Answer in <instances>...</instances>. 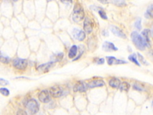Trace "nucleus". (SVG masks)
I'll return each instance as SVG.
<instances>
[{"label": "nucleus", "instance_id": "obj_34", "mask_svg": "<svg viewBox=\"0 0 153 115\" xmlns=\"http://www.w3.org/2000/svg\"><path fill=\"white\" fill-rule=\"evenodd\" d=\"M98 1H99L103 3H105V4L108 3V0H98Z\"/></svg>", "mask_w": 153, "mask_h": 115}, {"label": "nucleus", "instance_id": "obj_2", "mask_svg": "<svg viewBox=\"0 0 153 115\" xmlns=\"http://www.w3.org/2000/svg\"><path fill=\"white\" fill-rule=\"evenodd\" d=\"M131 38L135 45V46L140 51H144L145 49L146 43L143 38V37L139 35L137 32L134 31L131 34Z\"/></svg>", "mask_w": 153, "mask_h": 115}, {"label": "nucleus", "instance_id": "obj_18", "mask_svg": "<svg viewBox=\"0 0 153 115\" xmlns=\"http://www.w3.org/2000/svg\"><path fill=\"white\" fill-rule=\"evenodd\" d=\"M77 52H78V47L75 45L73 46L69 51L68 57L71 59L75 58L77 54Z\"/></svg>", "mask_w": 153, "mask_h": 115}, {"label": "nucleus", "instance_id": "obj_10", "mask_svg": "<svg viewBox=\"0 0 153 115\" xmlns=\"http://www.w3.org/2000/svg\"><path fill=\"white\" fill-rule=\"evenodd\" d=\"M73 35L75 39L81 41H83L85 38V33L80 30L74 28L73 31Z\"/></svg>", "mask_w": 153, "mask_h": 115}, {"label": "nucleus", "instance_id": "obj_30", "mask_svg": "<svg viewBox=\"0 0 153 115\" xmlns=\"http://www.w3.org/2000/svg\"><path fill=\"white\" fill-rule=\"evenodd\" d=\"M16 115H27V113L25 112V110L20 109V110H18Z\"/></svg>", "mask_w": 153, "mask_h": 115}, {"label": "nucleus", "instance_id": "obj_8", "mask_svg": "<svg viewBox=\"0 0 153 115\" xmlns=\"http://www.w3.org/2000/svg\"><path fill=\"white\" fill-rule=\"evenodd\" d=\"M93 22L89 17H86L84 21V30L85 33L87 34H91L93 31Z\"/></svg>", "mask_w": 153, "mask_h": 115}, {"label": "nucleus", "instance_id": "obj_36", "mask_svg": "<svg viewBox=\"0 0 153 115\" xmlns=\"http://www.w3.org/2000/svg\"><path fill=\"white\" fill-rule=\"evenodd\" d=\"M38 115H44L42 113H40V114H38Z\"/></svg>", "mask_w": 153, "mask_h": 115}, {"label": "nucleus", "instance_id": "obj_11", "mask_svg": "<svg viewBox=\"0 0 153 115\" xmlns=\"http://www.w3.org/2000/svg\"><path fill=\"white\" fill-rule=\"evenodd\" d=\"M106 61L109 65H119V64H127V62L123 60H120L117 59L116 57L114 56H106Z\"/></svg>", "mask_w": 153, "mask_h": 115}, {"label": "nucleus", "instance_id": "obj_5", "mask_svg": "<svg viewBox=\"0 0 153 115\" xmlns=\"http://www.w3.org/2000/svg\"><path fill=\"white\" fill-rule=\"evenodd\" d=\"M39 100L43 103H48L50 101L49 93L47 90H42L38 95Z\"/></svg>", "mask_w": 153, "mask_h": 115}, {"label": "nucleus", "instance_id": "obj_35", "mask_svg": "<svg viewBox=\"0 0 153 115\" xmlns=\"http://www.w3.org/2000/svg\"><path fill=\"white\" fill-rule=\"evenodd\" d=\"M13 1L14 2H17V1H19V0H13Z\"/></svg>", "mask_w": 153, "mask_h": 115}, {"label": "nucleus", "instance_id": "obj_4", "mask_svg": "<svg viewBox=\"0 0 153 115\" xmlns=\"http://www.w3.org/2000/svg\"><path fill=\"white\" fill-rule=\"evenodd\" d=\"M84 17V12L83 7L78 4H76L74 8L73 15V20L75 22H79Z\"/></svg>", "mask_w": 153, "mask_h": 115}, {"label": "nucleus", "instance_id": "obj_16", "mask_svg": "<svg viewBox=\"0 0 153 115\" xmlns=\"http://www.w3.org/2000/svg\"><path fill=\"white\" fill-rule=\"evenodd\" d=\"M149 30L148 29H145L142 32V37L146 43V46L147 47L149 48L151 46V41H150V39H149Z\"/></svg>", "mask_w": 153, "mask_h": 115}, {"label": "nucleus", "instance_id": "obj_31", "mask_svg": "<svg viewBox=\"0 0 153 115\" xmlns=\"http://www.w3.org/2000/svg\"><path fill=\"white\" fill-rule=\"evenodd\" d=\"M60 1L65 4H70L73 3L72 0H60Z\"/></svg>", "mask_w": 153, "mask_h": 115}, {"label": "nucleus", "instance_id": "obj_33", "mask_svg": "<svg viewBox=\"0 0 153 115\" xmlns=\"http://www.w3.org/2000/svg\"><path fill=\"white\" fill-rule=\"evenodd\" d=\"M102 35H103V36H105V37H107V36H108V32L106 31V30H103V31H102Z\"/></svg>", "mask_w": 153, "mask_h": 115}, {"label": "nucleus", "instance_id": "obj_12", "mask_svg": "<svg viewBox=\"0 0 153 115\" xmlns=\"http://www.w3.org/2000/svg\"><path fill=\"white\" fill-rule=\"evenodd\" d=\"M102 49L105 52H113L118 50V48L111 42L105 41L102 45Z\"/></svg>", "mask_w": 153, "mask_h": 115}, {"label": "nucleus", "instance_id": "obj_19", "mask_svg": "<svg viewBox=\"0 0 153 115\" xmlns=\"http://www.w3.org/2000/svg\"><path fill=\"white\" fill-rule=\"evenodd\" d=\"M63 54L62 52L54 54L52 57V61L54 62L55 63L57 62H59L63 59Z\"/></svg>", "mask_w": 153, "mask_h": 115}, {"label": "nucleus", "instance_id": "obj_17", "mask_svg": "<svg viewBox=\"0 0 153 115\" xmlns=\"http://www.w3.org/2000/svg\"><path fill=\"white\" fill-rule=\"evenodd\" d=\"M120 80L117 78H113L109 81V85L113 88H118L120 85Z\"/></svg>", "mask_w": 153, "mask_h": 115}, {"label": "nucleus", "instance_id": "obj_21", "mask_svg": "<svg viewBox=\"0 0 153 115\" xmlns=\"http://www.w3.org/2000/svg\"><path fill=\"white\" fill-rule=\"evenodd\" d=\"M0 94H1L4 97H7L10 94V91L6 87H1V88H0Z\"/></svg>", "mask_w": 153, "mask_h": 115}, {"label": "nucleus", "instance_id": "obj_20", "mask_svg": "<svg viewBox=\"0 0 153 115\" xmlns=\"http://www.w3.org/2000/svg\"><path fill=\"white\" fill-rule=\"evenodd\" d=\"M119 89L121 91H128L130 89V84L127 82H123L120 83L119 86Z\"/></svg>", "mask_w": 153, "mask_h": 115}, {"label": "nucleus", "instance_id": "obj_7", "mask_svg": "<svg viewBox=\"0 0 153 115\" xmlns=\"http://www.w3.org/2000/svg\"><path fill=\"white\" fill-rule=\"evenodd\" d=\"M54 64L55 62L53 61H50L45 64H42L41 65H40L37 67V70L42 73H47L50 70V69L51 68L53 67Z\"/></svg>", "mask_w": 153, "mask_h": 115}, {"label": "nucleus", "instance_id": "obj_9", "mask_svg": "<svg viewBox=\"0 0 153 115\" xmlns=\"http://www.w3.org/2000/svg\"><path fill=\"white\" fill-rule=\"evenodd\" d=\"M87 89H88L87 84L83 82L79 81L74 85L73 88V90L75 92V93H77V92L84 93V92L86 91Z\"/></svg>", "mask_w": 153, "mask_h": 115}, {"label": "nucleus", "instance_id": "obj_25", "mask_svg": "<svg viewBox=\"0 0 153 115\" xmlns=\"http://www.w3.org/2000/svg\"><path fill=\"white\" fill-rule=\"evenodd\" d=\"M138 59H139V62H141L143 65H148V63L147 62V61L145 59V58H144V57L142 55H141L140 54H138Z\"/></svg>", "mask_w": 153, "mask_h": 115}, {"label": "nucleus", "instance_id": "obj_14", "mask_svg": "<svg viewBox=\"0 0 153 115\" xmlns=\"http://www.w3.org/2000/svg\"><path fill=\"white\" fill-rule=\"evenodd\" d=\"M11 61V57L4 52L0 51V62L3 64H9Z\"/></svg>", "mask_w": 153, "mask_h": 115}, {"label": "nucleus", "instance_id": "obj_6", "mask_svg": "<svg viewBox=\"0 0 153 115\" xmlns=\"http://www.w3.org/2000/svg\"><path fill=\"white\" fill-rule=\"evenodd\" d=\"M50 94L54 98H59L63 94V90L59 86H53L50 89Z\"/></svg>", "mask_w": 153, "mask_h": 115}, {"label": "nucleus", "instance_id": "obj_23", "mask_svg": "<svg viewBox=\"0 0 153 115\" xmlns=\"http://www.w3.org/2000/svg\"><path fill=\"white\" fill-rule=\"evenodd\" d=\"M111 3L119 7H124L126 6V3L124 0H111Z\"/></svg>", "mask_w": 153, "mask_h": 115}, {"label": "nucleus", "instance_id": "obj_29", "mask_svg": "<svg viewBox=\"0 0 153 115\" xmlns=\"http://www.w3.org/2000/svg\"><path fill=\"white\" fill-rule=\"evenodd\" d=\"M134 89L135 90H138V91H143L144 89L142 88H141L139 85H137V84H135L134 85Z\"/></svg>", "mask_w": 153, "mask_h": 115}, {"label": "nucleus", "instance_id": "obj_3", "mask_svg": "<svg viewBox=\"0 0 153 115\" xmlns=\"http://www.w3.org/2000/svg\"><path fill=\"white\" fill-rule=\"evenodd\" d=\"M28 64V60L27 59L16 58L12 61L13 67L17 70L23 71L27 68Z\"/></svg>", "mask_w": 153, "mask_h": 115}, {"label": "nucleus", "instance_id": "obj_26", "mask_svg": "<svg viewBox=\"0 0 153 115\" xmlns=\"http://www.w3.org/2000/svg\"><path fill=\"white\" fill-rule=\"evenodd\" d=\"M10 82L9 80L4 79V78H0V86L2 87H4L6 86L9 85Z\"/></svg>", "mask_w": 153, "mask_h": 115}, {"label": "nucleus", "instance_id": "obj_1", "mask_svg": "<svg viewBox=\"0 0 153 115\" xmlns=\"http://www.w3.org/2000/svg\"><path fill=\"white\" fill-rule=\"evenodd\" d=\"M25 107V111L27 115H35L38 112L40 109L39 104L35 99H30L27 101Z\"/></svg>", "mask_w": 153, "mask_h": 115}, {"label": "nucleus", "instance_id": "obj_24", "mask_svg": "<svg viewBox=\"0 0 153 115\" xmlns=\"http://www.w3.org/2000/svg\"><path fill=\"white\" fill-rule=\"evenodd\" d=\"M152 9H152V5L151 4L148 7V9H147V12L145 14V16L146 18L149 19V18L152 17Z\"/></svg>", "mask_w": 153, "mask_h": 115}, {"label": "nucleus", "instance_id": "obj_13", "mask_svg": "<svg viewBox=\"0 0 153 115\" xmlns=\"http://www.w3.org/2000/svg\"><path fill=\"white\" fill-rule=\"evenodd\" d=\"M110 30H111V32L113 33L114 35H116V36H117L120 38H124V39L127 38L125 34L117 27L114 26V25H111L110 27Z\"/></svg>", "mask_w": 153, "mask_h": 115}, {"label": "nucleus", "instance_id": "obj_27", "mask_svg": "<svg viewBox=\"0 0 153 115\" xmlns=\"http://www.w3.org/2000/svg\"><path fill=\"white\" fill-rule=\"evenodd\" d=\"M98 13H99V16H101V17L104 20H106L108 19V17L106 16V13L103 10H101L100 9L99 11H98Z\"/></svg>", "mask_w": 153, "mask_h": 115}, {"label": "nucleus", "instance_id": "obj_32", "mask_svg": "<svg viewBox=\"0 0 153 115\" xmlns=\"http://www.w3.org/2000/svg\"><path fill=\"white\" fill-rule=\"evenodd\" d=\"M98 64H103L105 62V59L103 58H99L96 61Z\"/></svg>", "mask_w": 153, "mask_h": 115}, {"label": "nucleus", "instance_id": "obj_15", "mask_svg": "<svg viewBox=\"0 0 153 115\" xmlns=\"http://www.w3.org/2000/svg\"><path fill=\"white\" fill-rule=\"evenodd\" d=\"M105 85V82L102 80H94L87 84L88 88H95L98 87H102Z\"/></svg>", "mask_w": 153, "mask_h": 115}, {"label": "nucleus", "instance_id": "obj_22", "mask_svg": "<svg viewBox=\"0 0 153 115\" xmlns=\"http://www.w3.org/2000/svg\"><path fill=\"white\" fill-rule=\"evenodd\" d=\"M128 58H129V59L130 61H132V62L135 63L136 65H138V66H139V67L141 66V65H140L139 61L137 60V56H136V55L135 54H132V55H130V56H129Z\"/></svg>", "mask_w": 153, "mask_h": 115}, {"label": "nucleus", "instance_id": "obj_28", "mask_svg": "<svg viewBox=\"0 0 153 115\" xmlns=\"http://www.w3.org/2000/svg\"><path fill=\"white\" fill-rule=\"evenodd\" d=\"M135 27L139 30H141L142 29V25H141V19H138L137 20L135 23Z\"/></svg>", "mask_w": 153, "mask_h": 115}]
</instances>
